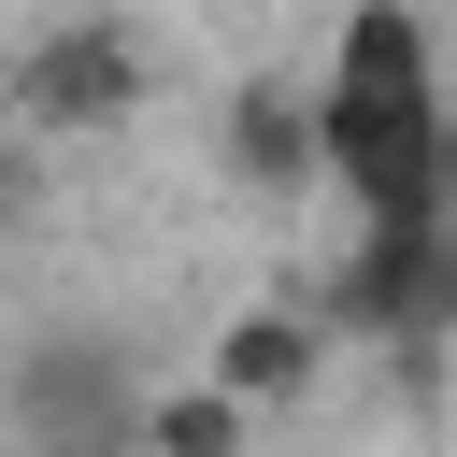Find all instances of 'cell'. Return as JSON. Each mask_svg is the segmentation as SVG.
<instances>
[{
  "label": "cell",
  "instance_id": "cell-7",
  "mask_svg": "<svg viewBox=\"0 0 457 457\" xmlns=\"http://www.w3.org/2000/svg\"><path fill=\"white\" fill-rule=\"evenodd\" d=\"M243 428H257V414H243V400L200 371V386H157V414H143V457H243Z\"/></svg>",
  "mask_w": 457,
  "mask_h": 457
},
{
  "label": "cell",
  "instance_id": "cell-2",
  "mask_svg": "<svg viewBox=\"0 0 457 457\" xmlns=\"http://www.w3.org/2000/svg\"><path fill=\"white\" fill-rule=\"evenodd\" d=\"M143 414H157V386L114 328H43L0 371V443L14 457H143Z\"/></svg>",
  "mask_w": 457,
  "mask_h": 457
},
{
  "label": "cell",
  "instance_id": "cell-4",
  "mask_svg": "<svg viewBox=\"0 0 457 457\" xmlns=\"http://www.w3.org/2000/svg\"><path fill=\"white\" fill-rule=\"evenodd\" d=\"M428 257H443V228H343V257L314 271V328L328 343H428Z\"/></svg>",
  "mask_w": 457,
  "mask_h": 457
},
{
  "label": "cell",
  "instance_id": "cell-9",
  "mask_svg": "<svg viewBox=\"0 0 457 457\" xmlns=\"http://www.w3.org/2000/svg\"><path fill=\"white\" fill-rule=\"evenodd\" d=\"M428 343H457V214H443V257H428Z\"/></svg>",
  "mask_w": 457,
  "mask_h": 457
},
{
  "label": "cell",
  "instance_id": "cell-5",
  "mask_svg": "<svg viewBox=\"0 0 457 457\" xmlns=\"http://www.w3.org/2000/svg\"><path fill=\"white\" fill-rule=\"evenodd\" d=\"M314 357H328V328H314L300 300H243V314L214 328V357H200V371H214L243 414H286V400L314 386Z\"/></svg>",
  "mask_w": 457,
  "mask_h": 457
},
{
  "label": "cell",
  "instance_id": "cell-8",
  "mask_svg": "<svg viewBox=\"0 0 457 457\" xmlns=\"http://www.w3.org/2000/svg\"><path fill=\"white\" fill-rule=\"evenodd\" d=\"M29 200H43V157H29V129H0V243L29 228Z\"/></svg>",
  "mask_w": 457,
  "mask_h": 457
},
{
  "label": "cell",
  "instance_id": "cell-6",
  "mask_svg": "<svg viewBox=\"0 0 457 457\" xmlns=\"http://www.w3.org/2000/svg\"><path fill=\"white\" fill-rule=\"evenodd\" d=\"M228 171H243L257 200H300V186H328L314 86H228Z\"/></svg>",
  "mask_w": 457,
  "mask_h": 457
},
{
  "label": "cell",
  "instance_id": "cell-1",
  "mask_svg": "<svg viewBox=\"0 0 457 457\" xmlns=\"http://www.w3.org/2000/svg\"><path fill=\"white\" fill-rule=\"evenodd\" d=\"M314 129H328V186L357 200V228H443V57L414 0H343L328 71H314Z\"/></svg>",
  "mask_w": 457,
  "mask_h": 457
},
{
  "label": "cell",
  "instance_id": "cell-10",
  "mask_svg": "<svg viewBox=\"0 0 457 457\" xmlns=\"http://www.w3.org/2000/svg\"><path fill=\"white\" fill-rule=\"evenodd\" d=\"M443 214H457V129H443Z\"/></svg>",
  "mask_w": 457,
  "mask_h": 457
},
{
  "label": "cell",
  "instance_id": "cell-3",
  "mask_svg": "<svg viewBox=\"0 0 457 457\" xmlns=\"http://www.w3.org/2000/svg\"><path fill=\"white\" fill-rule=\"evenodd\" d=\"M143 86H157V57H143V29H129V14H57L43 43H14L0 114H14L29 143H100V129H129V114H143Z\"/></svg>",
  "mask_w": 457,
  "mask_h": 457
}]
</instances>
